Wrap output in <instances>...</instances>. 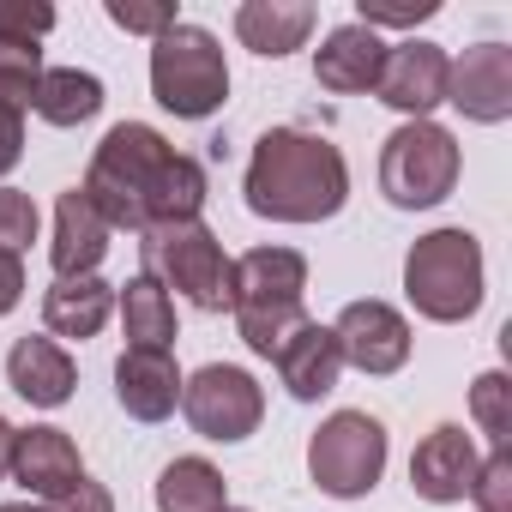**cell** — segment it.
Returning a JSON list of instances; mask_svg holds the SVG:
<instances>
[{
	"mask_svg": "<svg viewBox=\"0 0 512 512\" xmlns=\"http://www.w3.org/2000/svg\"><path fill=\"white\" fill-rule=\"evenodd\" d=\"M247 211L272 223H326L350 199V163L332 139L302 127H272L247 157Z\"/></svg>",
	"mask_w": 512,
	"mask_h": 512,
	"instance_id": "cell-1",
	"label": "cell"
},
{
	"mask_svg": "<svg viewBox=\"0 0 512 512\" xmlns=\"http://www.w3.org/2000/svg\"><path fill=\"white\" fill-rule=\"evenodd\" d=\"M302 296H308V260L296 247H253L229 260V314L253 356L272 362L284 350V338L308 320Z\"/></svg>",
	"mask_w": 512,
	"mask_h": 512,
	"instance_id": "cell-2",
	"label": "cell"
},
{
	"mask_svg": "<svg viewBox=\"0 0 512 512\" xmlns=\"http://www.w3.org/2000/svg\"><path fill=\"white\" fill-rule=\"evenodd\" d=\"M169 157H175V145L157 127L121 121L91 151V169H85V187L79 193L97 205V217L109 229H139L145 235V205H151V187H157V175H163Z\"/></svg>",
	"mask_w": 512,
	"mask_h": 512,
	"instance_id": "cell-3",
	"label": "cell"
},
{
	"mask_svg": "<svg viewBox=\"0 0 512 512\" xmlns=\"http://www.w3.org/2000/svg\"><path fill=\"white\" fill-rule=\"evenodd\" d=\"M404 296L422 320L458 326L482 308V241L470 229H428L404 253Z\"/></svg>",
	"mask_w": 512,
	"mask_h": 512,
	"instance_id": "cell-4",
	"label": "cell"
},
{
	"mask_svg": "<svg viewBox=\"0 0 512 512\" xmlns=\"http://www.w3.org/2000/svg\"><path fill=\"white\" fill-rule=\"evenodd\" d=\"M151 97L175 121H205L229 97V61L223 43L205 25H175L151 43Z\"/></svg>",
	"mask_w": 512,
	"mask_h": 512,
	"instance_id": "cell-5",
	"label": "cell"
},
{
	"mask_svg": "<svg viewBox=\"0 0 512 512\" xmlns=\"http://www.w3.org/2000/svg\"><path fill=\"white\" fill-rule=\"evenodd\" d=\"M458 139L440 121H404L398 133H386L380 145V193L398 211H428L458 187Z\"/></svg>",
	"mask_w": 512,
	"mask_h": 512,
	"instance_id": "cell-6",
	"label": "cell"
},
{
	"mask_svg": "<svg viewBox=\"0 0 512 512\" xmlns=\"http://www.w3.org/2000/svg\"><path fill=\"white\" fill-rule=\"evenodd\" d=\"M139 253H145V278H157L163 290H181L205 314H223L229 308V253H223V241L199 217L193 223L145 229Z\"/></svg>",
	"mask_w": 512,
	"mask_h": 512,
	"instance_id": "cell-7",
	"label": "cell"
},
{
	"mask_svg": "<svg viewBox=\"0 0 512 512\" xmlns=\"http://www.w3.org/2000/svg\"><path fill=\"white\" fill-rule=\"evenodd\" d=\"M386 452H392V446H386V428H380L368 410H338V416H326V422L314 428V440H308V476H314V488L332 494V500H362V494L380 488Z\"/></svg>",
	"mask_w": 512,
	"mask_h": 512,
	"instance_id": "cell-8",
	"label": "cell"
},
{
	"mask_svg": "<svg viewBox=\"0 0 512 512\" xmlns=\"http://www.w3.org/2000/svg\"><path fill=\"white\" fill-rule=\"evenodd\" d=\"M181 410L193 422L199 440H217V446H235L260 428L266 416V392L247 368H229V362H211L199 368L193 380H181Z\"/></svg>",
	"mask_w": 512,
	"mask_h": 512,
	"instance_id": "cell-9",
	"label": "cell"
},
{
	"mask_svg": "<svg viewBox=\"0 0 512 512\" xmlns=\"http://www.w3.org/2000/svg\"><path fill=\"white\" fill-rule=\"evenodd\" d=\"M446 73H452V55L428 37H404L386 49V67H380V103L398 109L404 121H428V109L446 103Z\"/></svg>",
	"mask_w": 512,
	"mask_h": 512,
	"instance_id": "cell-10",
	"label": "cell"
},
{
	"mask_svg": "<svg viewBox=\"0 0 512 512\" xmlns=\"http://www.w3.org/2000/svg\"><path fill=\"white\" fill-rule=\"evenodd\" d=\"M332 338H338V356L350 362V368H362V374H398L404 362H410V320L392 308V302H350L344 314H338V326H332Z\"/></svg>",
	"mask_w": 512,
	"mask_h": 512,
	"instance_id": "cell-11",
	"label": "cell"
},
{
	"mask_svg": "<svg viewBox=\"0 0 512 512\" xmlns=\"http://www.w3.org/2000/svg\"><path fill=\"white\" fill-rule=\"evenodd\" d=\"M446 103L476 127H500L512 115V49L506 43L464 49V61H452L446 73Z\"/></svg>",
	"mask_w": 512,
	"mask_h": 512,
	"instance_id": "cell-12",
	"label": "cell"
},
{
	"mask_svg": "<svg viewBox=\"0 0 512 512\" xmlns=\"http://www.w3.org/2000/svg\"><path fill=\"white\" fill-rule=\"evenodd\" d=\"M13 482L25 494H37L43 506L67 500L85 482V458L67 440V428H49V422L43 428H19V440H13Z\"/></svg>",
	"mask_w": 512,
	"mask_h": 512,
	"instance_id": "cell-13",
	"label": "cell"
},
{
	"mask_svg": "<svg viewBox=\"0 0 512 512\" xmlns=\"http://www.w3.org/2000/svg\"><path fill=\"white\" fill-rule=\"evenodd\" d=\"M476 464H482L476 440H470L458 422H440V428L410 452V488H416L422 500H434V506H452V500L470 494Z\"/></svg>",
	"mask_w": 512,
	"mask_h": 512,
	"instance_id": "cell-14",
	"label": "cell"
},
{
	"mask_svg": "<svg viewBox=\"0 0 512 512\" xmlns=\"http://www.w3.org/2000/svg\"><path fill=\"white\" fill-rule=\"evenodd\" d=\"M109 235H115V229L97 217V205H91L79 187H67V193L55 199V241H49L55 278H97L103 253H109Z\"/></svg>",
	"mask_w": 512,
	"mask_h": 512,
	"instance_id": "cell-15",
	"label": "cell"
},
{
	"mask_svg": "<svg viewBox=\"0 0 512 512\" xmlns=\"http://www.w3.org/2000/svg\"><path fill=\"white\" fill-rule=\"evenodd\" d=\"M272 362H278V380H284V392H290L296 404H320V398L338 386V374H344L338 338H332V326H320V320H302V326L284 338V350H278Z\"/></svg>",
	"mask_w": 512,
	"mask_h": 512,
	"instance_id": "cell-16",
	"label": "cell"
},
{
	"mask_svg": "<svg viewBox=\"0 0 512 512\" xmlns=\"http://www.w3.org/2000/svg\"><path fill=\"white\" fill-rule=\"evenodd\" d=\"M115 398L133 422H169L181 404V368L163 350H121L115 362Z\"/></svg>",
	"mask_w": 512,
	"mask_h": 512,
	"instance_id": "cell-17",
	"label": "cell"
},
{
	"mask_svg": "<svg viewBox=\"0 0 512 512\" xmlns=\"http://www.w3.org/2000/svg\"><path fill=\"white\" fill-rule=\"evenodd\" d=\"M380 67H386V43L368 31V25H338L326 31V43L314 49V79L338 97H356V91H374L380 85Z\"/></svg>",
	"mask_w": 512,
	"mask_h": 512,
	"instance_id": "cell-18",
	"label": "cell"
},
{
	"mask_svg": "<svg viewBox=\"0 0 512 512\" xmlns=\"http://www.w3.org/2000/svg\"><path fill=\"white\" fill-rule=\"evenodd\" d=\"M7 386L25 404H37V410H61L73 398V386H79V368H73L67 344H55V338H19L7 350Z\"/></svg>",
	"mask_w": 512,
	"mask_h": 512,
	"instance_id": "cell-19",
	"label": "cell"
},
{
	"mask_svg": "<svg viewBox=\"0 0 512 512\" xmlns=\"http://www.w3.org/2000/svg\"><path fill=\"white\" fill-rule=\"evenodd\" d=\"M314 25H320V13L302 7V0H241V7H235V37H241V49L266 55V61L296 55Z\"/></svg>",
	"mask_w": 512,
	"mask_h": 512,
	"instance_id": "cell-20",
	"label": "cell"
},
{
	"mask_svg": "<svg viewBox=\"0 0 512 512\" xmlns=\"http://www.w3.org/2000/svg\"><path fill=\"white\" fill-rule=\"evenodd\" d=\"M109 314H115V290L103 278H55L43 296V326L55 344L61 338H79V344L97 338L109 326Z\"/></svg>",
	"mask_w": 512,
	"mask_h": 512,
	"instance_id": "cell-21",
	"label": "cell"
},
{
	"mask_svg": "<svg viewBox=\"0 0 512 512\" xmlns=\"http://www.w3.org/2000/svg\"><path fill=\"white\" fill-rule=\"evenodd\" d=\"M115 308H121V332H127V350H175V296L157 284V278H127L121 284V296H115Z\"/></svg>",
	"mask_w": 512,
	"mask_h": 512,
	"instance_id": "cell-22",
	"label": "cell"
},
{
	"mask_svg": "<svg viewBox=\"0 0 512 512\" xmlns=\"http://www.w3.org/2000/svg\"><path fill=\"white\" fill-rule=\"evenodd\" d=\"M31 109L49 127H85V121L103 115V79L97 73H79V67H43Z\"/></svg>",
	"mask_w": 512,
	"mask_h": 512,
	"instance_id": "cell-23",
	"label": "cell"
},
{
	"mask_svg": "<svg viewBox=\"0 0 512 512\" xmlns=\"http://www.w3.org/2000/svg\"><path fill=\"white\" fill-rule=\"evenodd\" d=\"M229 482L211 458H175L157 476V512H223Z\"/></svg>",
	"mask_w": 512,
	"mask_h": 512,
	"instance_id": "cell-24",
	"label": "cell"
},
{
	"mask_svg": "<svg viewBox=\"0 0 512 512\" xmlns=\"http://www.w3.org/2000/svg\"><path fill=\"white\" fill-rule=\"evenodd\" d=\"M470 416H476V428L488 434V446H506V440H512V380H506L500 368L476 374V386H470Z\"/></svg>",
	"mask_w": 512,
	"mask_h": 512,
	"instance_id": "cell-25",
	"label": "cell"
},
{
	"mask_svg": "<svg viewBox=\"0 0 512 512\" xmlns=\"http://www.w3.org/2000/svg\"><path fill=\"white\" fill-rule=\"evenodd\" d=\"M470 500H476V512H512V452H506V446H494V452L476 464Z\"/></svg>",
	"mask_w": 512,
	"mask_h": 512,
	"instance_id": "cell-26",
	"label": "cell"
},
{
	"mask_svg": "<svg viewBox=\"0 0 512 512\" xmlns=\"http://www.w3.org/2000/svg\"><path fill=\"white\" fill-rule=\"evenodd\" d=\"M109 25H121L127 37H163V31H175L181 19H175V7H169V0H109Z\"/></svg>",
	"mask_w": 512,
	"mask_h": 512,
	"instance_id": "cell-27",
	"label": "cell"
},
{
	"mask_svg": "<svg viewBox=\"0 0 512 512\" xmlns=\"http://www.w3.org/2000/svg\"><path fill=\"white\" fill-rule=\"evenodd\" d=\"M37 241V199L19 187H0V253H19Z\"/></svg>",
	"mask_w": 512,
	"mask_h": 512,
	"instance_id": "cell-28",
	"label": "cell"
},
{
	"mask_svg": "<svg viewBox=\"0 0 512 512\" xmlns=\"http://www.w3.org/2000/svg\"><path fill=\"white\" fill-rule=\"evenodd\" d=\"M49 31H55V7H49V0H0V37L43 43Z\"/></svg>",
	"mask_w": 512,
	"mask_h": 512,
	"instance_id": "cell-29",
	"label": "cell"
},
{
	"mask_svg": "<svg viewBox=\"0 0 512 512\" xmlns=\"http://www.w3.org/2000/svg\"><path fill=\"white\" fill-rule=\"evenodd\" d=\"M0 79H7V85H25V91L37 97L43 49H37V43H19V37H0Z\"/></svg>",
	"mask_w": 512,
	"mask_h": 512,
	"instance_id": "cell-30",
	"label": "cell"
},
{
	"mask_svg": "<svg viewBox=\"0 0 512 512\" xmlns=\"http://www.w3.org/2000/svg\"><path fill=\"white\" fill-rule=\"evenodd\" d=\"M440 13V0H416V7H380V0H362L356 7V25H368L374 37L386 31V25H422V19H434Z\"/></svg>",
	"mask_w": 512,
	"mask_h": 512,
	"instance_id": "cell-31",
	"label": "cell"
},
{
	"mask_svg": "<svg viewBox=\"0 0 512 512\" xmlns=\"http://www.w3.org/2000/svg\"><path fill=\"white\" fill-rule=\"evenodd\" d=\"M25 157V115L0 109V175H13V163Z\"/></svg>",
	"mask_w": 512,
	"mask_h": 512,
	"instance_id": "cell-32",
	"label": "cell"
},
{
	"mask_svg": "<svg viewBox=\"0 0 512 512\" xmlns=\"http://www.w3.org/2000/svg\"><path fill=\"white\" fill-rule=\"evenodd\" d=\"M55 512H115V494H109L103 482H91V476H85L67 500H55Z\"/></svg>",
	"mask_w": 512,
	"mask_h": 512,
	"instance_id": "cell-33",
	"label": "cell"
},
{
	"mask_svg": "<svg viewBox=\"0 0 512 512\" xmlns=\"http://www.w3.org/2000/svg\"><path fill=\"white\" fill-rule=\"evenodd\" d=\"M19 302H25V266L13 253H0V314H13Z\"/></svg>",
	"mask_w": 512,
	"mask_h": 512,
	"instance_id": "cell-34",
	"label": "cell"
},
{
	"mask_svg": "<svg viewBox=\"0 0 512 512\" xmlns=\"http://www.w3.org/2000/svg\"><path fill=\"white\" fill-rule=\"evenodd\" d=\"M13 440H19V428H13L7 416H0V482L13 476Z\"/></svg>",
	"mask_w": 512,
	"mask_h": 512,
	"instance_id": "cell-35",
	"label": "cell"
},
{
	"mask_svg": "<svg viewBox=\"0 0 512 512\" xmlns=\"http://www.w3.org/2000/svg\"><path fill=\"white\" fill-rule=\"evenodd\" d=\"M0 512H55V506H43V500H7Z\"/></svg>",
	"mask_w": 512,
	"mask_h": 512,
	"instance_id": "cell-36",
	"label": "cell"
},
{
	"mask_svg": "<svg viewBox=\"0 0 512 512\" xmlns=\"http://www.w3.org/2000/svg\"><path fill=\"white\" fill-rule=\"evenodd\" d=\"M223 512H247V506H223Z\"/></svg>",
	"mask_w": 512,
	"mask_h": 512,
	"instance_id": "cell-37",
	"label": "cell"
}]
</instances>
